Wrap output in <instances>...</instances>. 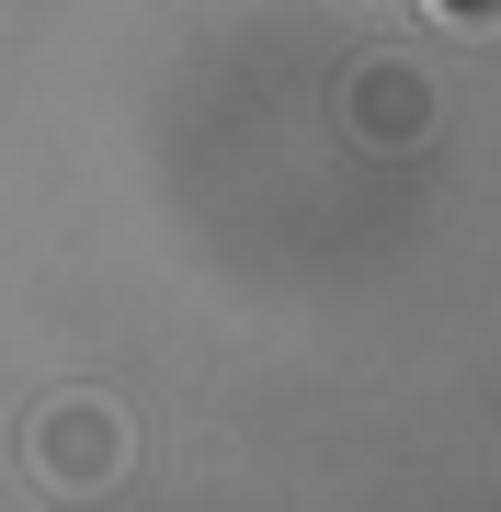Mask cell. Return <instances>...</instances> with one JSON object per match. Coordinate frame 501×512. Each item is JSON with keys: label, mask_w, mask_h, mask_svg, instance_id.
Masks as SVG:
<instances>
[{"label": "cell", "mask_w": 501, "mask_h": 512, "mask_svg": "<svg viewBox=\"0 0 501 512\" xmlns=\"http://www.w3.org/2000/svg\"><path fill=\"white\" fill-rule=\"evenodd\" d=\"M23 467H46L57 490H103V478L126 467V421H114L103 399H46L35 421H23Z\"/></svg>", "instance_id": "cell-1"}, {"label": "cell", "mask_w": 501, "mask_h": 512, "mask_svg": "<svg viewBox=\"0 0 501 512\" xmlns=\"http://www.w3.org/2000/svg\"><path fill=\"white\" fill-rule=\"evenodd\" d=\"M342 114H353V137L410 148V137H433V80L410 69V57H365V69L342 80Z\"/></svg>", "instance_id": "cell-2"}, {"label": "cell", "mask_w": 501, "mask_h": 512, "mask_svg": "<svg viewBox=\"0 0 501 512\" xmlns=\"http://www.w3.org/2000/svg\"><path fill=\"white\" fill-rule=\"evenodd\" d=\"M445 35H501V0H422Z\"/></svg>", "instance_id": "cell-3"}]
</instances>
